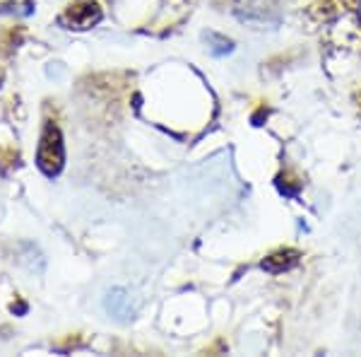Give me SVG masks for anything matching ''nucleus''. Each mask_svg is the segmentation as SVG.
Instances as JSON below:
<instances>
[{"mask_svg":"<svg viewBox=\"0 0 361 357\" xmlns=\"http://www.w3.org/2000/svg\"><path fill=\"white\" fill-rule=\"evenodd\" d=\"M63 160H66V150H63V138L58 126L46 124L42 143H39V169L46 174V177H56L58 172L63 169Z\"/></svg>","mask_w":361,"mask_h":357,"instance_id":"f257e3e1","label":"nucleus"},{"mask_svg":"<svg viewBox=\"0 0 361 357\" xmlns=\"http://www.w3.org/2000/svg\"><path fill=\"white\" fill-rule=\"evenodd\" d=\"M99 20H102V8H99L97 0H75L63 13L61 25L75 29V32H85V29L94 27Z\"/></svg>","mask_w":361,"mask_h":357,"instance_id":"f03ea898","label":"nucleus"},{"mask_svg":"<svg viewBox=\"0 0 361 357\" xmlns=\"http://www.w3.org/2000/svg\"><path fill=\"white\" fill-rule=\"evenodd\" d=\"M296 261H299V254L292 249H284V251H277V254L267 256L263 261V268L270 273H282V271H289L292 266H296Z\"/></svg>","mask_w":361,"mask_h":357,"instance_id":"7ed1b4c3","label":"nucleus"},{"mask_svg":"<svg viewBox=\"0 0 361 357\" xmlns=\"http://www.w3.org/2000/svg\"><path fill=\"white\" fill-rule=\"evenodd\" d=\"M205 42L209 44V51H212L214 56H224V54H231V51H234V42H231V39L219 37V34H214V32L205 34Z\"/></svg>","mask_w":361,"mask_h":357,"instance_id":"20e7f679","label":"nucleus"},{"mask_svg":"<svg viewBox=\"0 0 361 357\" xmlns=\"http://www.w3.org/2000/svg\"><path fill=\"white\" fill-rule=\"evenodd\" d=\"M106 307L111 309L116 316H126L128 314V309H126L128 307V297L121 290H116V292H111V295H109Z\"/></svg>","mask_w":361,"mask_h":357,"instance_id":"39448f33","label":"nucleus"}]
</instances>
